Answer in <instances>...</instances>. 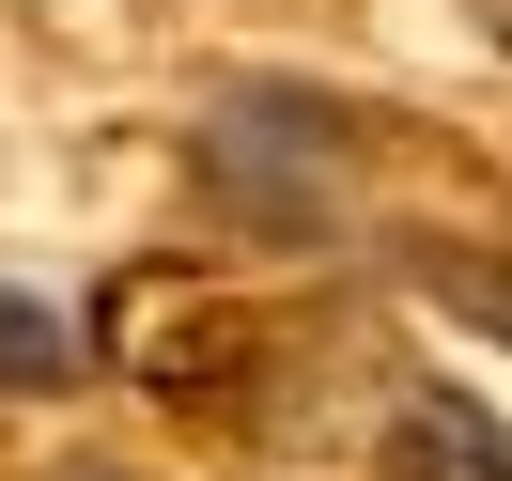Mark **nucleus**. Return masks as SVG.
Returning a JSON list of instances; mask_svg holds the SVG:
<instances>
[{
    "label": "nucleus",
    "instance_id": "1",
    "mask_svg": "<svg viewBox=\"0 0 512 481\" xmlns=\"http://www.w3.org/2000/svg\"><path fill=\"white\" fill-rule=\"evenodd\" d=\"M202 202L264 249H326L357 218V125L326 94H280V78H233L202 94Z\"/></svg>",
    "mask_w": 512,
    "mask_h": 481
},
{
    "label": "nucleus",
    "instance_id": "2",
    "mask_svg": "<svg viewBox=\"0 0 512 481\" xmlns=\"http://www.w3.org/2000/svg\"><path fill=\"white\" fill-rule=\"evenodd\" d=\"M373 481H512V435L466 404V388H404L373 435Z\"/></svg>",
    "mask_w": 512,
    "mask_h": 481
},
{
    "label": "nucleus",
    "instance_id": "3",
    "mask_svg": "<svg viewBox=\"0 0 512 481\" xmlns=\"http://www.w3.org/2000/svg\"><path fill=\"white\" fill-rule=\"evenodd\" d=\"M78 373V326L32 311V295H0V388H63Z\"/></svg>",
    "mask_w": 512,
    "mask_h": 481
},
{
    "label": "nucleus",
    "instance_id": "4",
    "mask_svg": "<svg viewBox=\"0 0 512 481\" xmlns=\"http://www.w3.org/2000/svg\"><path fill=\"white\" fill-rule=\"evenodd\" d=\"M419 280H435L466 326H497V342H512V264H497V249H419Z\"/></svg>",
    "mask_w": 512,
    "mask_h": 481
},
{
    "label": "nucleus",
    "instance_id": "5",
    "mask_svg": "<svg viewBox=\"0 0 512 481\" xmlns=\"http://www.w3.org/2000/svg\"><path fill=\"white\" fill-rule=\"evenodd\" d=\"M466 16H481V47H512V0H466Z\"/></svg>",
    "mask_w": 512,
    "mask_h": 481
},
{
    "label": "nucleus",
    "instance_id": "6",
    "mask_svg": "<svg viewBox=\"0 0 512 481\" xmlns=\"http://www.w3.org/2000/svg\"><path fill=\"white\" fill-rule=\"evenodd\" d=\"M78 481H125V466H78Z\"/></svg>",
    "mask_w": 512,
    "mask_h": 481
}]
</instances>
